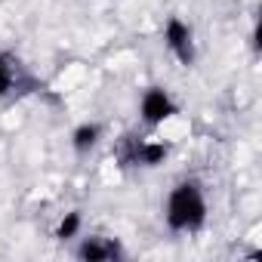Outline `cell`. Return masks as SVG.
I'll use <instances>...</instances> for the list:
<instances>
[{
    "label": "cell",
    "instance_id": "cell-1",
    "mask_svg": "<svg viewBox=\"0 0 262 262\" xmlns=\"http://www.w3.org/2000/svg\"><path fill=\"white\" fill-rule=\"evenodd\" d=\"M164 219L170 225V231H198L207 222V198L201 191L198 182H179L173 185V191L167 194V207H164Z\"/></svg>",
    "mask_w": 262,
    "mask_h": 262
},
{
    "label": "cell",
    "instance_id": "cell-5",
    "mask_svg": "<svg viewBox=\"0 0 262 262\" xmlns=\"http://www.w3.org/2000/svg\"><path fill=\"white\" fill-rule=\"evenodd\" d=\"M99 136H102V126L86 120V123L74 126V133H71V148H74L77 155H86V151L99 142Z\"/></svg>",
    "mask_w": 262,
    "mask_h": 262
},
{
    "label": "cell",
    "instance_id": "cell-7",
    "mask_svg": "<svg viewBox=\"0 0 262 262\" xmlns=\"http://www.w3.org/2000/svg\"><path fill=\"white\" fill-rule=\"evenodd\" d=\"M16 86V68L7 53H0V96H10Z\"/></svg>",
    "mask_w": 262,
    "mask_h": 262
},
{
    "label": "cell",
    "instance_id": "cell-2",
    "mask_svg": "<svg viewBox=\"0 0 262 262\" xmlns=\"http://www.w3.org/2000/svg\"><path fill=\"white\" fill-rule=\"evenodd\" d=\"M164 40H167V50H170L185 68L194 65V59H198L194 34H191V28H188L179 16H170V19H167V25H164Z\"/></svg>",
    "mask_w": 262,
    "mask_h": 262
},
{
    "label": "cell",
    "instance_id": "cell-6",
    "mask_svg": "<svg viewBox=\"0 0 262 262\" xmlns=\"http://www.w3.org/2000/svg\"><path fill=\"white\" fill-rule=\"evenodd\" d=\"M80 225H83L80 213H77V210H71V213H65V216H62V222L56 225V237H59V241H71V237L80 231Z\"/></svg>",
    "mask_w": 262,
    "mask_h": 262
},
{
    "label": "cell",
    "instance_id": "cell-4",
    "mask_svg": "<svg viewBox=\"0 0 262 262\" xmlns=\"http://www.w3.org/2000/svg\"><path fill=\"white\" fill-rule=\"evenodd\" d=\"M120 256H123V250L111 237H86L77 247V259H83V262H111V259H120Z\"/></svg>",
    "mask_w": 262,
    "mask_h": 262
},
{
    "label": "cell",
    "instance_id": "cell-3",
    "mask_svg": "<svg viewBox=\"0 0 262 262\" xmlns=\"http://www.w3.org/2000/svg\"><path fill=\"white\" fill-rule=\"evenodd\" d=\"M139 114L148 126H158L164 120H170L173 114H179V105L176 99L164 90V86H148L142 93V102H139Z\"/></svg>",
    "mask_w": 262,
    "mask_h": 262
}]
</instances>
